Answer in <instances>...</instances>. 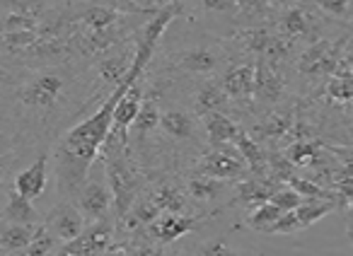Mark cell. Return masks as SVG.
Wrapping results in <instances>:
<instances>
[{
    "mask_svg": "<svg viewBox=\"0 0 353 256\" xmlns=\"http://www.w3.org/2000/svg\"><path fill=\"white\" fill-rule=\"evenodd\" d=\"M8 97V111L17 109L22 118L49 123L68 107L70 92L75 89V75L65 65H44L34 68L27 75L17 80L15 89L6 87Z\"/></svg>",
    "mask_w": 353,
    "mask_h": 256,
    "instance_id": "6da1fadb",
    "label": "cell"
},
{
    "mask_svg": "<svg viewBox=\"0 0 353 256\" xmlns=\"http://www.w3.org/2000/svg\"><path fill=\"white\" fill-rule=\"evenodd\" d=\"M102 162L107 182L114 193V215H117V220H123L131 213L133 203L141 198V189L145 179H143L131 150L123 148L112 136H109L107 145L102 150Z\"/></svg>",
    "mask_w": 353,
    "mask_h": 256,
    "instance_id": "7a4b0ae2",
    "label": "cell"
},
{
    "mask_svg": "<svg viewBox=\"0 0 353 256\" xmlns=\"http://www.w3.org/2000/svg\"><path fill=\"white\" fill-rule=\"evenodd\" d=\"M346 36H339V39H319L310 41L307 49L300 54L298 58V73L307 80H329L336 73L339 58H341V51L346 46Z\"/></svg>",
    "mask_w": 353,
    "mask_h": 256,
    "instance_id": "3957f363",
    "label": "cell"
},
{
    "mask_svg": "<svg viewBox=\"0 0 353 256\" xmlns=\"http://www.w3.org/2000/svg\"><path fill=\"white\" fill-rule=\"evenodd\" d=\"M196 172L213 177L218 182H242L250 177V164L242 158V153L235 145H216L208 153H203L196 162Z\"/></svg>",
    "mask_w": 353,
    "mask_h": 256,
    "instance_id": "277c9868",
    "label": "cell"
},
{
    "mask_svg": "<svg viewBox=\"0 0 353 256\" xmlns=\"http://www.w3.org/2000/svg\"><path fill=\"white\" fill-rule=\"evenodd\" d=\"M75 206L80 208V213L85 215L88 225L107 220L114 208V193L107 182V174H104V179H94L92 172H90L88 182L75 193Z\"/></svg>",
    "mask_w": 353,
    "mask_h": 256,
    "instance_id": "5b68a950",
    "label": "cell"
},
{
    "mask_svg": "<svg viewBox=\"0 0 353 256\" xmlns=\"http://www.w3.org/2000/svg\"><path fill=\"white\" fill-rule=\"evenodd\" d=\"M221 87L235 104H250L256 87V61H237L228 63L221 75Z\"/></svg>",
    "mask_w": 353,
    "mask_h": 256,
    "instance_id": "8992f818",
    "label": "cell"
},
{
    "mask_svg": "<svg viewBox=\"0 0 353 256\" xmlns=\"http://www.w3.org/2000/svg\"><path fill=\"white\" fill-rule=\"evenodd\" d=\"M225 63V54L223 49L213 44H196V46H189V49H182L176 54L174 58V65L182 73H189V75H213L216 70L223 68Z\"/></svg>",
    "mask_w": 353,
    "mask_h": 256,
    "instance_id": "52a82bcc",
    "label": "cell"
},
{
    "mask_svg": "<svg viewBox=\"0 0 353 256\" xmlns=\"http://www.w3.org/2000/svg\"><path fill=\"white\" fill-rule=\"evenodd\" d=\"M148 89L143 87V78L128 89L121 97L117 107V116H114V128H112V138H117L123 148H128V140H131V128L136 123L138 114L143 109V102H145Z\"/></svg>",
    "mask_w": 353,
    "mask_h": 256,
    "instance_id": "ba28073f",
    "label": "cell"
},
{
    "mask_svg": "<svg viewBox=\"0 0 353 256\" xmlns=\"http://www.w3.org/2000/svg\"><path fill=\"white\" fill-rule=\"evenodd\" d=\"M85 222L88 220H85V215L80 213V208L70 201H63V203H59V206L51 208L44 225L49 227V232L56 237V239L68 244V242L78 239V237L83 235Z\"/></svg>",
    "mask_w": 353,
    "mask_h": 256,
    "instance_id": "9c48e42d",
    "label": "cell"
},
{
    "mask_svg": "<svg viewBox=\"0 0 353 256\" xmlns=\"http://www.w3.org/2000/svg\"><path fill=\"white\" fill-rule=\"evenodd\" d=\"M201 222V217L187 215V213H162L150 227H148V237L157 242V244L167 246L179 242L182 237H187L189 232L196 230V225Z\"/></svg>",
    "mask_w": 353,
    "mask_h": 256,
    "instance_id": "30bf717a",
    "label": "cell"
},
{
    "mask_svg": "<svg viewBox=\"0 0 353 256\" xmlns=\"http://www.w3.org/2000/svg\"><path fill=\"white\" fill-rule=\"evenodd\" d=\"M281 186H285V184H281L279 179H274L271 174L269 177L250 174V177H245L242 182L235 184V201L245 208H256V206H261V203H269Z\"/></svg>",
    "mask_w": 353,
    "mask_h": 256,
    "instance_id": "8fae6325",
    "label": "cell"
},
{
    "mask_svg": "<svg viewBox=\"0 0 353 256\" xmlns=\"http://www.w3.org/2000/svg\"><path fill=\"white\" fill-rule=\"evenodd\" d=\"M285 97V80L271 61L256 58V87L254 99L259 104H279Z\"/></svg>",
    "mask_w": 353,
    "mask_h": 256,
    "instance_id": "7c38bea8",
    "label": "cell"
},
{
    "mask_svg": "<svg viewBox=\"0 0 353 256\" xmlns=\"http://www.w3.org/2000/svg\"><path fill=\"white\" fill-rule=\"evenodd\" d=\"M295 128V116L293 111H285V109H274L269 111L254 128H252V138L259 140V143H279L283 138H290Z\"/></svg>",
    "mask_w": 353,
    "mask_h": 256,
    "instance_id": "4fadbf2b",
    "label": "cell"
},
{
    "mask_svg": "<svg viewBox=\"0 0 353 256\" xmlns=\"http://www.w3.org/2000/svg\"><path fill=\"white\" fill-rule=\"evenodd\" d=\"M46 182H49V153H41L30 167L15 174L12 186L17 189V193H22L25 198L34 201V198L44 196Z\"/></svg>",
    "mask_w": 353,
    "mask_h": 256,
    "instance_id": "5bb4252c",
    "label": "cell"
},
{
    "mask_svg": "<svg viewBox=\"0 0 353 256\" xmlns=\"http://www.w3.org/2000/svg\"><path fill=\"white\" fill-rule=\"evenodd\" d=\"M133 58H136V46H133V49L119 51V54L112 51V54L102 56V58L97 61V68H94L99 83L109 85L112 89L117 87V85H121L123 78L128 75V70H131Z\"/></svg>",
    "mask_w": 353,
    "mask_h": 256,
    "instance_id": "9a60e30c",
    "label": "cell"
},
{
    "mask_svg": "<svg viewBox=\"0 0 353 256\" xmlns=\"http://www.w3.org/2000/svg\"><path fill=\"white\" fill-rule=\"evenodd\" d=\"M201 121L211 148H216V145H235V140L245 131L235 118L228 116V111H211L206 116H201Z\"/></svg>",
    "mask_w": 353,
    "mask_h": 256,
    "instance_id": "2e32d148",
    "label": "cell"
},
{
    "mask_svg": "<svg viewBox=\"0 0 353 256\" xmlns=\"http://www.w3.org/2000/svg\"><path fill=\"white\" fill-rule=\"evenodd\" d=\"M160 92H148L145 94V102H143V109L138 114L136 123H133L131 134L136 138V145L143 150V145L148 143L150 138H155V131L160 128Z\"/></svg>",
    "mask_w": 353,
    "mask_h": 256,
    "instance_id": "e0dca14e",
    "label": "cell"
},
{
    "mask_svg": "<svg viewBox=\"0 0 353 256\" xmlns=\"http://www.w3.org/2000/svg\"><path fill=\"white\" fill-rule=\"evenodd\" d=\"M160 131L174 143H187L196 136V121L194 116L182 107H170L162 111Z\"/></svg>",
    "mask_w": 353,
    "mask_h": 256,
    "instance_id": "ac0fdd59",
    "label": "cell"
},
{
    "mask_svg": "<svg viewBox=\"0 0 353 256\" xmlns=\"http://www.w3.org/2000/svg\"><path fill=\"white\" fill-rule=\"evenodd\" d=\"M317 30V22H314V15L303 6H288L283 12H281L279 22H276V32H281L288 39H303L310 32Z\"/></svg>",
    "mask_w": 353,
    "mask_h": 256,
    "instance_id": "d6986e66",
    "label": "cell"
},
{
    "mask_svg": "<svg viewBox=\"0 0 353 256\" xmlns=\"http://www.w3.org/2000/svg\"><path fill=\"white\" fill-rule=\"evenodd\" d=\"M327 153H329L327 145H322L319 140L300 138L288 145L285 158L298 169H322V167H327V162H324V155Z\"/></svg>",
    "mask_w": 353,
    "mask_h": 256,
    "instance_id": "ffe728a7",
    "label": "cell"
},
{
    "mask_svg": "<svg viewBox=\"0 0 353 256\" xmlns=\"http://www.w3.org/2000/svg\"><path fill=\"white\" fill-rule=\"evenodd\" d=\"M235 148L242 153V158L250 164V172L256 174V177H269V162H271V153H266L264 145L259 140L252 138L247 131H242L240 138L235 140Z\"/></svg>",
    "mask_w": 353,
    "mask_h": 256,
    "instance_id": "44dd1931",
    "label": "cell"
},
{
    "mask_svg": "<svg viewBox=\"0 0 353 256\" xmlns=\"http://www.w3.org/2000/svg\"><path fill=\"white\" fill-rule=\"evenodd\" d=\"M194 104H196L199 116H206V114H211V111H228L232 99L225 94V89L221 87V83L206 80V83L196 89V94H194Z\"/></svg>",
    "mask_w": 353,
    "mask_h": 256,
    "instance_id": "7402d4cb",
    "label": "cell"
},
{
    "mask_svg": "<svg viewBox=\"0 0 353 256\" xmlns=\"http://www.w3.org/2000/svg\"><path fill=\"white\" fill-rule=\"evenodd\" d=\"M39 213L32 206L30 198L17 193L15 186H8L6 191V222H15V225H37Z\"/></svg>",
    "mask_w": 353,
    "mask_h": 256,
    "instance_id": "603a6c76",
    "label": "cell"
},
{
    "mask_svg": "<svg viewBox=\"0 0 353 256\" xmlns=\"http://www.w3.org/2000/svg\"><path fill=\"white\" fill-rule=\"evenodd\" d=\"M150 198L162 213H187V191L174 182H160L150 191Z\"/></svg>",
    "mask_w": 353,
    "mask_h": 256,
    "instance_id": "cb8c5ba5",
    "label": "cell"
},
{
    "mask_svg": "<svg viewBox=\"0 0 353 256\" xmlns=\"http://www.w3.org/2000/svg\"><path fill=\"white\" fill-rule=\"evenodd\" d=\"M39 225H15V222H6L3 235H0V246L6 256H17L20 251H25L30 246V242L34 239V232Z\"/></svg>",
    "mask_w": 353,
    "mask_h": 256,
    "instance_id": "d4e9b609",
    "label": "cell"
},
{
    "mask_svg": "<svg viewBox=\"0 0 353 256\" xmlns=\"http://www.w3.org/2000/svg\"><path fill=\"white\" fill-rule=\"evenodd\" d=\"M225 191V182H218L213 177L196 172L187 179V196H192L196 203H216Z\"/></svg>",
    "mask_w": 353,
    "mask_h": 256,
    "instance_id": "484cf974",
    "label": "cell"
},
{
    "mask_svg": "<svg viewBox=\"0 0 353 256\" xmlns=\"http://www.w3.org/2000/svg\"><path fill=\"white\" fill-rule=\"evenodd\" d=\"M322 97L334 107H353V75H332L324 83Z\"/></svg>",
    "mask_w": 353,
    "mask_h": 256,
    "instance_id": "4316f807",
    "label": "cell"
},
{
    "mask_svg": "<svg viewBox=\"0 0 353 256\" xmlns=\"http://www.w3.org/2000/svg\"><path fill=\"white\" fill-rule=\"evenodd\" d=\"M334 208H339V203L332 201V198H305L303 206L295 208V215L300 220V227L305 230V227H312L314 222L327 217Z\"/></svg>",
    "mask_w": 353,
    "mask_h": 256,
    "instance_id": "83f0119b",
    "label": "cell"
},
{
    "mask_svg": "<svg viewBox=\"0 0 353 256\" xmlns=\"http://www.w3.org/2000/svg\"><path fill=\"white\" fill-rule=\"evenodd\" d=\"M285 211H281L276 203H261V206L252 208V213L247 215V227L250 230H256V232H264V235H271V230H274V225L281 220V215H283Z\"/></svg>",
    "mask_w": 353,
    "mask_h": 256,
    "instance_id": "f1b7e54d",
    "label": "cell"
},
{
    "mask_svg": "<svg viewBox=\"0 0 353 256\" xmlns=\"http://www.w3.org/2000/svg\"><path fill=\"white\" fill-rule=\"evenodd\" d=\"M192 256H245L240 249L230 244L225 237H211V239H203L194 246Z\"/></svg>",
    "mask_w": 353,
    "mask_h": 256,
    "instance_id": "f546056e",
    "label": "cell"
},
{
    "mask_svg": "<svg viewBox=\"0 0 353 256\" xmlns=\"http://www.w3.org/2000/svg\"><path fill=\"white\" fill-rule=\"evenodd\" d=\"M41 17L25 12H3V32H37L41 30Z\"/></svg>",
    "mask_w": 353,
    "mask_h": 256,
    "instance_id": "4dcf8cb0",
    "label": "cell"
},
{
    "mask_svg": "<svg viewBox=\"0 0 353 256\" xmlns=\"http://www.w3.org/2000/svg\"><path fill=\"white\" fill-rule=\"evenodd\" d=\"M56 242H59V239L51 235L49 227L39 225V227H37V232H34V239L30 242V246H27L25 251H20L17 256H46L56 246Z\"/></svg>",
    "mask_w": 353,
    "mask_h": 256,
    "instance_id": "1f68e13d",
    "label": "cell"
},
{
    "mask_svg": "<svg viewBox=\"0 0 353 256\" xmlns=\"http://www.w3.org/2000/svg\"><path fill=\"white\" fill-rule=\"evenodd\" d=\"M123 244L128 246L131 256H165L160 249L162 244H157V242L148 235H136V237H131V242H123Z\"/></svg>",
    "mask_w": 353,
    "mask_h": 256,
    "instance_id": "d6a6232c",
    "label": "cell"
},
{
    "mask_svg": "<svg viewBox=\"0 0 353 256\" xmlns=\"http://www.w3.org/2000/svg\"><path fill=\"white\" fill-rule=\"evenodd\" d=\"M271 203H276V206L281 208V211H295L298 206H303L305 203V196L303 193H298L293 186H281L279 191L274 193V198H271Z\"/></svg>",
    "mask_w": 353,
    "mask_h": 256,
    "instance_id": "836d02e7",
    "label": "cell"
},
{
    "mask_svg": "<svg viewBox=\"0 0 353 256\" xmlns=\"http://www.w3.org/2000/svg\"><path fill=\"white\" fill-rule=\"evenodd\" d=\"M271 0H237V8H240V15H245L247 20L256 22V20H264L266 12L271 10Z\"/></svg>",
    "mask_w": 353,
    "mask_h": 256,
    "instance_id": "e575fe53",
    "label": "cell"
},
{
    "mask_svg": "<svg viewBox=\"0 0 353 256\" xmlns=\"http://www.w3.org/2000/svg\"><path fill=\"white\" fill-rule=\"evenodd\" d=\"M314 6L322 12H327V15L339 17V20H351L353 15L351 0H314Z\"/></svg>",
    "mask_w": 353,
    "mask_h": 256,
    "instance_id": "d590c367",
    "label": "cell"
},
{
    "mask_svg": "<svg viewBox=\"0 0 353 256\" xmlns=\"http://www.w3.org/2000/svg\"><path fill=\"white\" fill-rule=\"evenodd\" d=\"M206 12H216V15H240L237 0H199Z\"/></svg>",
    "mask_w": 353,
    "mask_h": 256,
    "instance_id": "8d00e7d4",
    "label": "cell"
},
{
    "mask_svg": "<svg viewBox=\"0 0 353 256\" xmlns=\"http://www.w3.org/2000/svg\"><path fill=\"white\" fill-rule=\"evenodd\" d=\"M303 230L300 227V220L298 215H295V211H288L281 215V220L274 225V230H271V235H293V232Z\"/></svg>",
    "mask_w": 353,
    "mask_h": 256,
    "instance_id": "74e56055",
    "label": "cell"
},
{
    "mask_svg": "<svg viewBox=\"0 0 353 256\" xmlns=\"http://www.w3.org/2000/svg\"><path fill=\"white\" fill-rule=\"evenodd\" d=\"M327 150L339 160V167L353 177V148H339V145H327Z\"/></svg>",
    "mask_w": 353,
    "mask_h": 256,
    "instance_id": "f35d334b",
    "label": "cell"
},
{
    "mask_svg": "<svg viewBox=\"0 0 353 256\" xmlns=\"http://www.w3.org/2000/svg\"><path fill=\"white\" fill-rule=\"evenodd\" d=\"M102 256H131V251H128L126 244H112Z\"/></svg>",
    "mask_w": 353,
    "mask_h": 256,
    "instance_id": "ab89813d",
    "label": "cell"
},
{
    "mask_svg": "<svg viewBox=\"0 0 353 256\" xmlns=\"http://www.w3.org/2000/svg\"><path fill=\"white\" fill-rule=\"evenodd\" d=\"M112 6L119 8V10H126V8L131 6V0H112Z\"/></svg>",
    "mask_w": 353,
    "mask_h": 256,
    "instance_id": "60d3db41",
    "label": "cell"
},
{
    "mask_svg": "<svg viewBox=\"0 0 353 256\" xmlns=\"http://www.w3.org/2000/svg\"><path fill=\"white\" fill-rule=\"evenodd\" d=\"M348 222H351V227H348V230L353 232V203L348 206Z\"/></svg>",
    "mask_w": 353,
    "mask_h": 256,
    "instance_id": "b9f144b4",
    "label": "cell"
},
{
    "mask_svg": "<svg viewBox=\"0 0 353 256\" xmlns=\"http://www.w3.org/2000/svg\"><path fill=\"white\" fill-rule=\"evenodd\" d=\"M348 239H351V242H353V232H351V230H348Z\"/></svg>",
    "mask_w": 353,
    "mask_h": 256,
    "instance_id": "7bdbcfd3",
    "label": "cell"
}]
</instances>
